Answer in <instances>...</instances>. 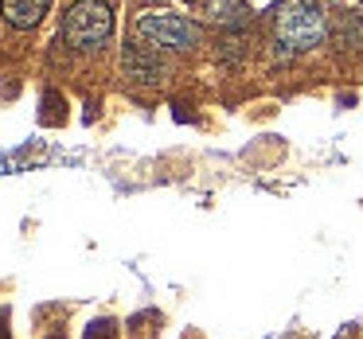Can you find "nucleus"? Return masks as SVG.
<instances>
[{"instance_id":"1","label":"nucleus","mask_w":363,"mask_h":339,"mask_svg":"<svg viewBox=\"0 0 363 339\" xmlns=\"http://www.w3.org/2000/svg\"><path fill=\"white\" fill-rule=\"evenodd\" d=\"M269 28H274V55L293 59L316 51L328 40V12L320 0H277L269 12Z\"/></svg>"},{"instance_id":"2","label":"nucleus","mask_w":363,"mask_h":339,"mask_svg":"<svg viewBox=\"0 0 363 339\" xmlns=\"http://www.w3.org/2000/svg\"><path fill=\"white\" fill-rule=\"evenodd\" d=\"M59 40L71 51L82 55H98L106 43L113 40V8L106 0H74L63 16V32Z\"/></svg>"},{"instance_id":"3","label":"nucleus","mask_w":363,"mask_h":339,"mask_svg":"<svg viewBox=\"0 0 363 339\" xmlns=\"http://www.w3.org/2000/svg\"><path fill=\"white\" fill-rule=\"evenodd\" d=\"M137 35L152 47H164V51H191L199 47V28L191 24L188 16L180 12H168V8H157V12H141L137 16Z\"/></svg>"},{"instance_id":"4","label":"nucleus","mask_w":363,"mask_h":339,"mask_svg":"<svg viewBox=\"0 0 363 339\" xmlns=\"http://www.w3.org/2000/svg\"><path fill=\"white\" fill-rule=\"evenodd\" d=\"M121 71H125L129 82H137V86H152V82L164 79V59L157 55V47L152 43H125V51H121Z\"/></svg>"},{"instance_id":"5","label":"nucleus","mask_w":363,"mask_h":339,"mask_svg":"<svg viewBox=\"0 0 363 339\" xmlns=\"http://www.w3.org/2000/svg\"><path fill=\"white\" fill-rule=\"evenodd\" d=\"M51 12V0H0V20L16 32H32Z\"/></svg>"},{"instance_id":"6","label":"nucleus","mask_w":363,"mask_h":339,"mask_svg":"<svg viewBox=\"0 0 363 339\" xmlns=\"http://www.w3.org/2000/svg\"><path fill=\"white\" fill-rule=\"evenodd\" d=\"M203 16L211 20L219 32H238V28L250 24V8H246V0H207Z\"/></svg>"},{"instance_id":"7","label":"nucleus","mask_w":363,"mask_h":339,"mask_svg":"<svg viewBox=\"0 0 363 339\" xmlns=\"http://www.w3.org/2000/svg\"><path fill=\"white\" fill-rule=\"evenodd\" d=\"M215 55H219L223 63H238V59L246 55V28H238V32H223Z\"/></svg>"},{"instance_id":"8","label":"nucleus","mask_w":363,"mask_h":339,"mask_svg":"<svg viewBox=\"0 0 363 339\" xmlns=\"http://www.w3.org/2000/svg\"><path fill=\"white\" fill-rule=\"evenodd\" d=\"M359 4H363V0H359Z\"/></svg>"}]
</instances>
